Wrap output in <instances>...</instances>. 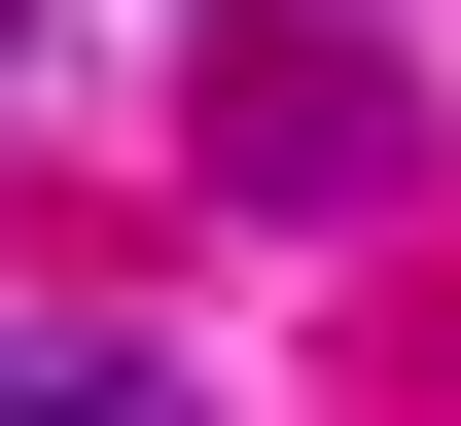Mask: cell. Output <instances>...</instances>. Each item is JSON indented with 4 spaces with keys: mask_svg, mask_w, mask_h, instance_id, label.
<instances>
[{
    "mask_svg": "<svg viewBox=\"0 0 461 426\" xmlns=\"http://www.w3.org/2000/svg\"><path fill=\"white\" fill-rule=\"evenodd\" d=\"M177 142H213V213H391V178H426L391 36H285V0H249V36L177 71Z\"/></svg>",
    "mask_w": 461,
    "mask_h": 426,
    "instance_id": "cell-1",
    "label": "cell"
},
{
    "mask_svg": "<svg viewBox=\"0 0 461 426\" xmlns=\"http://www.w3.org/2000/svg\"><path fill=\"white\" fill-rule=\"evenodd\" d=\"M0 426H177V356H107V320H36V356H0Z\"/></svg>",
    "mask_w": 461,
    "mask_h": 426,
    "instance_id": "cell-2",
    "label": "cell"
}]
</instances>
